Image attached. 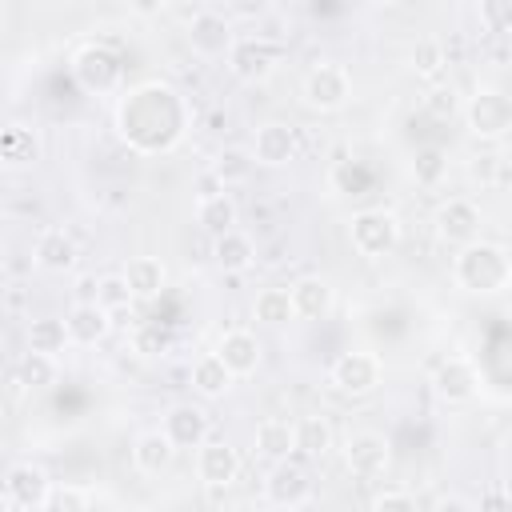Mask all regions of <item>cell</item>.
<instances>
[{
    "mask_svg": "<svg viewBox=\"0 0 512 512\" xmlns=\"http://www.w3.org/2000/svg\"><path fill=\"white\" fill-rule=\"evenodd\" d=\"M288 296H292L296 320H324V316L336 308V288H332V280H324V276H300V280L288 288Z\"/></svg>",
    "mask_w": 512,
    "mask_h": 512,
    "instance_id": "obj_20",
    "label": "cell"
},
{
    "mask_svg": "<svg viewBox=\"0 0 512 512\" xmlns=\"http://www.w3.org/2000/svg\"><path fill=\"white\" fill-rule=\"evenodd\" d=\"M28 348H32V352H48V356L64 352V348H68V328H64V320H56V316L28 320Z\"/></svg>",
    "mask_w": 512,
    "mask_h": 512,
    "instance_id": "obj_34",
    "label": "cell"
},
{
    "mask_svg": "<svg viewBox=\"0 0 512 512\" xmlns=\"http://www.w3.org/2000/svg\"><path fill=\"white\" fill-rule=\"evenodd\" d=\"M120 276L128 280L132 300H156L164 292V284H168V268H164L160 256H132Z\"/></svg>",
    "mask_w": 512,
    "mask_h": 512,
    "instance_id": "obj_24",
    "label": "cell"
},
{
    "mask_svg": "<svg viewBox=\"0 0 512 512\" xmlns=\"http://www.w3.org/2000/svg\"><path fill=\"white\" fill-rule=\"evenodd\" d=\"M12 508V500H8V492H4V484H0V512H8Z\"/></svg>",
    "mask_w": 512,
    "mask_h": 512,
    "instance_id": "obj_46",
    "label": "cell"
},
{
    "mask_svg": "<svg viewBox=\"0 0 512 512\" xmlns=\"http://www.w3.org/2000/svg\"><path fill=\"white\" fill-rule=\"evenodd\" d=\"M196 224H200L208 236H220V232L236 228V224H240V208H236L232 192L220 188V192L200 196V204H196Z\"/></svg>",
    "mask_w": 512,
    "mask_h": 512,
    "instance_id": "obj_25",
    "label": "cell"
},
{
    "mask_svg": "<svg viewBox=\"0 0 512 512\" xmlns=\"http://www.w3.org/2000/svg\"><path fill=\"white\" fill-rule=\"evenodd\" d=\"M368 508L372 512H412L416 508V496L408 488H380V492H372Z\"/></svg>",
    "mask_w": 512,
    "mask_h": 512,
    "instance_id": "obj_40",
    "label": "cell"
},
{
    "mask_svg": "<svg viewBox=\"0 0 512 512\" xmlns=\"http://www.w3.org/2000/svg\"><path fill=\"white\" fill-rule=\"evenodd\" d=\"M32 264H36L40 272H52V276L72 272V268L80 264V248H76L72 232H64V228H44V232L36 236V244H32Z\"/></svg>",
    "mask_w": 512,
    "mask_h": 512,
    "instance_id": "obj_17",
    "label": "cell"
},
{
    "mask_svg": "<svg viewBox=\"0 0 512 512\" xmlns=\"http://www.w3.org/2000/svg\"><path fill=\"white\" fill-rule=\"evenodd\" d=\"M232 24L220 16V12H212V8H204V12H196L192 20H188V44H192V52L196 56H208V60H216V56H224L228 48H232Z\"/></svg>",
    "mask_w": 512,
    "mask_h": 512,
    "instance_id": "obj_18",
    "label": "cell"
},
{
    "mask_svg": "<svg viewBox=\"0 0 512 512\" xmlns=\"http://www.w3.org/2000/svg\"><path fill=\"white\" fill-rule=\"evenodd\" d=\"M40 160V140L28 124H4L0 128V164L8 168H32Z\"/></svg>",
    "mask_w": 512,
    "mask_h": 512,
    "instance_id": "obj_27",
    "label": "cell"
},
{
    "mask_svg": "<svg viewBox=\"0 0 512 512\" xmlns=\"http://www.w3.org/2000/svg\"><path fill=\"white\" fill-rule=\"evenodd\" d=\"M376 4H400V0H376Z\"/></svg>",
    "mask_w": 512,
    "mask_h": 512,
    "instance_id": "obj_47",
    "label": "cell"
},
{
    "mask_svg": "<svg viewBox=\"0 0 512 512\" xmlns=\"http://www.w3.org/2000/svg\"><path fill=\"white\" fill-rule=\"evenodd\" d=\"M408 172H412V180H416L420 188H440L444 176H448V152L436 148V144H424V148L412 152Z\"/></svg>",
    "mask_w": 512,
    "mask_h": 512,
    "instance_id": "obj_32",
    "label": "cell"
},
{
    "mask_svg": "<svg viewBox=\"0 0 512 512\" xmlns=\"http://www.w3.org/2000/svg\"><path fill=\"white\" fill-rule=\"evenodd\" d=\"M116 128L120 140L144 156L172 152L188 132V104L184 96L164 80H144L124 92L116 104Z\"/></svg>",
    "mask_w": 512,
    "mask_h": 512,
    "instance_id": "obj_1",
    "label": "cell"
},
{
    "mask_svg": "<svg viewBox=\"0 0 512 512\" xmlns=\"http://www.w3.org/2000/svg\"><path fill=\"white\" fill-rule=\"evenodd\" d=\"M172 460H176V448H172V440L160 428L136 436V444H132V468L140 476H160V472L172 468Z\"/></svg>",
    "mask_w": 512,
    "mask_h": 512,
    "instance_id": "obj_22",
    "label": "cell"
},
{
    "mask_svg": "<svg viewBox=\"0 0 512 512\" xmlns=\"http://www.w3.org/2000/svg\"><path fill=\"white\" fill-rule=\"evenodd\" d=\"M96 304L108 308V312H124V308H132V288H128V280H124L120 272L100 276V280H96Z\"/></svg>",
    "mask_w": 512,
    "mask_h": 512,
    "instance_id": "obj_36",
    "label": "cell"
},
{
    "mask_svg": "<svg viewBox=\"0 0 512 512\" xmlns=\"http://www.w3.org/2000/svg\"><path fill=\"white\" fill-rule=\"evenodd\" d=\"M216 356L228 364L232 376H252V372L260 368L264 348H260V340H256L248 328H232V332H224V336L216 340Z\"/></svg>",
    "mask_w": 512,
    "mask_h": 512,
    "instance_id": "obj_21",
    "label": "cell"
},
{
    "mask_svg": "<svg viewBox=\"0 0 512 512\" xmlns=\"http://www.w3.org/2000/svg\"><path fill=\"white\" fill-rule=\"evenodd\" d=\"M212 260L224 272H248L256 264V240L240 228H228V232L212 236Z\"/></svg>",
    "mask_w": 512,
    "mask_h": 512,
    "instance_id": "obj_23",
    "label": "cell"
},
{
    "mask_svg": "<svg viewBox=\"0 0 512 512\" xmlns=\"http://www.w3.org/2000/svg\"><path fill=\"white\" fill-rule=\"evenodd\" d=\"M480 24L492 36H508V28H512V0H480Z\"/></svg>",
    "mask_w": 512,
    "mask_h": 512,
    "instance_id": "obj_38",
    "label": "cell"
},
{
    "mask_svg": "<svg viewBox=\"0 0 512 512\" xmlns=\"http://www.w3.org/2000/svg\"><path fill=\"white\" fill-rule=\"evenodd\" d=\"M252 164H256L252 152H244V148H220L216 160H212V176L224 188H232V184H244L252 176Z\"/></svg>",
    "mask_w": 512,
    "mask_h": 512,
    "instance_id": "obj_35",
    "label": "cell"
},
{
    "mask_svg": "<svg viewBox=\"0 0 512 512\" xmlns=\"http://www.w3.org/2000/svg\"><path fill=\"white\" fill-rule=\"evenodd\" d=\"M64 328H68V344L92 348V344H100L112 332V312L100 308L96 300H76L72 312L64 316Z\"/></svg>",
    "mask_w": 512,
    "mask_h": 512,
    "instance_id": "obj_19",
    "label": "cell"
},
{
    "mask_svg": "<svg viewBox=\"0 0 512 512\" xmlns=\"http://www.w3.org/2000/svg\"><path fill=\"white\" fill-rule=\"evenodd\" d=\"M472 180H480V188H496L504 180V156L500 152L472 156Z\"/></svg>",
    "mask_w": 512,
    "mask_h": 512,
    "instance_id": "obj_39",
    "label": "cell"
},
{
    "mask_svg": "<svg viewBox=\"0 0 512 512\" xmlns=\"http://www.w3.org/2000/svg\"><path fill=\"white\" fill-rule=\"evenodd\" d=\"M432 508H436V512H472V508H476V500H472V496L444 492V496H436V500H432Z\"/></svg>",
    "mask_w": 512,
    "mask_h": 512,
    "instance_id": "obj_43",
    "label": "cell"
},
{
    "mask_svg": "<svg viewBox=\"0 0 512 512\" xmlns=\"http://www.w3.org/2000/svg\"><path fill=\"white\" fill-rule=\"evenodd\" d=\"M424 108H428L436 120H448V116H456V112H460V100H456V92H452V88H432V92L424 96Z\"/></svg>",
    "mask_w": 512,
    "mask_h": 512,
    "instance_id": "obj_41",
    "label": "cell"
},
{
    "mask_svg": "<svg viewBox=\"0 0 512 512\" xmlns=\"http://www.w3.org/2000/svg\"><path fill=\"white\" fill-rule=\"evenodd\" d=\"M292 452H296V424L292 420L268 416L256 424V456H264L272 464V460H284Z\"/></svg>",
    "mask_w": 512,
    "mask_h": 512,
    "instance_id": "obj_26",
    "label": "cell"
},
{
    "mask_svg": "<svg viewBox=\"0 0 512 512\" xmlns=\"http://www.w3.org/2000/svg\"><path fill=\"white\" fill-rule=\"evenodd\" d=\"M232 372H228V364L216 356V352H204L196 364H192V388L204 396V400H220V396H228V388H232Z\"/></svg>",
    "mask_w": 512,
    "mask_h": 512,
    "instance_id": "obj_29",
    "label": "cell"
},
{
    "mask_svg": "<svg viewBox=\"0 0 512 512\" xmlns=\"http://www.w3.org/2000/svg\"><path fill=\"white\" fill-rule=\"evenodd\" d=\"M464 120H468V132L476 136V140H484V144H500L504 136H508V128H512V100L500 92V88H492V84H484V88H476L468 100H464Z\"/></svg>",
    "mask_w": 512,
    "mask_h": 512,
    "instance_id": "obj_4",
    "label": "cell"
},
{
    "mask_svg": "<svg viewBox=\"0 0 512 512\" xmlns=\"http://www.w3.org/2000/svg\"><path fill=\"white\" fill-rule=\"evenodd\" d=\"M208 428H212V420L200 404H172L160 420V432L172 440L176 452H184V448L192 452L200 440H208Z\"/></svg>",
    "mask_w": 512,
    "mask_h": 512,
    "instance_id": "obj_16",
    "label": "cell"
},
{
    "mask_svg": "<svg viewBox=\"0 0 512 512\" xmlns=\"http://www.w3.org/2000/svg\"><path fill=\"white\" fill-rule=\"evenodd\" d=\"M88 504H96V496L88 488H72V484H56L52 480V492H48V508L44 512H84Z\"/></svg>",
    "mask_w": 512,
    "mask_h": 512,
    "instance_id": "obj_37",
    "label": "cell"
},
{
    "mask_svg": "<svg viewBox=\"0 0 512 512\" xmlns=\"http://www.w3.org/2000/svg\"><path fill=\"white\" fill-rule=\"evenodd\" d=\"M252 316H256L260 324H268V328H284V324H292L296 312H292V296H288V288H280V284L260 288L256 300H252Z\"/></svg>",
    "mask_w": 512,
    "mask_h": 512,
    "instance_id": "obj_31",
    "label": "cell"
},
{
    "mask_svg": "<svg viewBox=\"0 0 512 512\" xmlns=\"http://www.w3.org/2000/svg\"><path fill=\"white\" fill-rule=\"evenodd\" d=\"M136 344H140V352H152V348H160V344H164V332H144Z\"/></svg>",
    "mask_w": 512,
    "mask_h": 512,
    "instance_id": "obj_45",
    "label": "cell"
},
{
    "mask_svg": "<svg viewBox=\"0 0 512 512\" xmlns=\"http://www.w3.org/2000/svg\"><path fill=\"white\" fill-rule=\"evenodd\" d=\"M268 8H272V0H228V12L240 20H260V16H268Z\"/></svg>",
    "mask_w": 512,
    "mask_h": 512,
    "instance_id": "obj_42",
    "label": "cell"
},
{
    "mask_svg": "<svg viewBox=\"0 0 512 512\" xmlns=\"http://www.w3.org/2000/svg\"><path fill=\"white\" fill-rule=\"evenodd\" d=\"M4 492H8L12 508H20V512H44L48 508V492H52V476L40 464H32V460H16L4 472Z\"/></svg>",
    "mask_w": 512,
    "mask_h": 512,
    "instance_id": "obj_12",
    "label": "cell"
},
{
    "mask_svg": "<svg viewBox=\"0 0 512 512\" xmlns=\"http://www.w3.org/2000/svg\"><path fill=\"white\" fill-rule=\"evenodd\" d=\"M312 496H316V484H312L304 464H296L292 456L272 460V468L264 476V504H272V508H304V504H312Z\"/></svg>",
    "mask_w": 512,
    "mask_h": 512,
    "instance_id": "obj_8",
    "label": "cell"
},
{
    "mask_svg": "<svg viewBox=\"0 0 512 512\" xmlns=\"http://www.w3.org/2000/svg\"><path fill=\"white\" fill-rule=\"evenodd\" d=\"M340 452H344V468H348L356 480H376V476H384L388 464H392V444H388V436L376 432V428H356V432H348Z\"/></svg>",
    "mask_w": 512,
    "mask_h": 512,
    "instance_id": "obj_7",
    "label": "cell"
},
{
    "mask_svg": "<svg viewBox=\"0 0 512 512\" xmlns=\"http://www.w3.org/2000/svg\"><path fill=\"white\" fill-rule=\"evenodd\" d=\"M408 68H412V76H420V80H436V76L448 68V48H444L436 36H424V40L412 44Z\"/></svg>",
    "mask_w": 512,
    "mask_h": 512,
    "instance_id": "obj_33",
    "label": "cell"
},
{
    "mask_svg": "<svg viewBox=\"0 0 512 512\" xmlns=\"http://www.w3.org/2000/svg\"><path fill=\"white\" fill-rule=\"evenodd\" d=\"M164 4H168V0H128V8H132L136 16H160Z\"/></svg>",
    "mask_w": 512,
    "mask_h": 512,
    "instance_id": "obj_44",
    "label": "cell"
},
{
    "mask_svg": "<svg viewBox=\"0 0 512 512\" xmlns=\"http://www.w3.org/2000/svg\"><path fill=\"white\" fill-rule=\"evenodd\" d=\"M452 280L468 296H500L512 284V256H508L504 244L480 236V240L456 248Z\"/></svg>",
    "mask_w": 512,
    "mask_h": 512,
    "instance_id": "obj_2",
    "label": "cell"
},
{
    "mask_svg": "<svg viewBox=\"0 0 512 512\" xmlns=\"http://www.w3.org/2000/svg\"><path fill=\"white\" fill-rule=\"evenodd\" d=\"M120 56L108 44H84L72 56V76L80 80V88L88 92H112L120 84Z\"/></svg>",
    "mask_w": 512,
    "mask_h": 512,
    "instance_id": "obj_13",
    "label": "cell"
},
{
    "mask_svg": "<svg viewBox=\"0 0 512 512\" xmlns=\"http://www.w3.org/2000/svg\"><path fill=\"white\" fill-rule=\"evenodd\" d=\"M432 224H436V236H440L448 248H464V244L480 240L484 212H480V204L468 200V196H448V200L436 208Z\"/></svg>",
    "mask_w": 512,
    "mask_h": 512,
    "instance_id": "obj_10",
    "label": "cell"
},
{
    "mask_svg": "<svg viewBox=\"0 0 512 512\" xmlns=\"http://www.w3.org/2000/svg\"><path fill=\"white\" fill-rule=\"evenodd\" d=\"M296 148H300L296 128L284 124V120H268V124H260L256 136H252V160L264 164V168H284V164H292V160H296Z\"/></svg>",
    "mask_w": 512,
    "mask_h": 512,
    "instance_id": "obj_15",
    "label": "cell"
},
{
    "mask_svg": "<svg viewBox=\"0 0 512 512\" xmlns=\"http://www.w3.org/2000/svg\"><path fill=\"white\" fill-rule=\"evenodd\" d=\"M348 244L364 260H384L400 244V216L392 208H360L348 220Z\"/></svg>",
    "mask_w": 512,
    "mask_h": 512,
    "instance_id": "obj_3",
    "label": "cell"
},
{
    "mask_svg": "<svg viewBox=\"0 0 512 512\" xmlns=\"http://www.w3.org/2000/svg\"><path fill=\"white\" fill-rule=\"evenodd\" d=\"M292 424H296V452H300V456L320 460V456L332 452L336 432H332V424H328L324 416H300V420H292Z\"/></svg>",
    "mask_w": 512,
    "mask_h": 512,
    "instance_id": "obj_30",
    "label": "cell"
},
{
    "mask_svg": "<svg viewBox=\"0 0 512 512\" xmlns=\"http://www.w3.org/2000/svg\"><path fill=\"white\" fill-rule=\"evenodd\" d=\"M300 100L312 112H340L352 100V76H348V68L336 64V60L312 64L304 72V80H300Z\"/></svg>",
    "mask_w": 512,
    "mask_h": 512,
    "instance_id": "obj_5",
    "label": "cell"
},
{
    "mask_svg": "<svg viewBox=\"0 0 512 512\" xmlns=\"http://www.w3.org/2000/svg\"><path fill=\"white\" fill-rule=\"evenodd\" d=\"M228 56V72L244 84H260L276 72L280 64V44L268 40V36H244V40H232V48L224 52Z\"/></svg>",
    "mask_w": 512,
    "mask_h": 512,
    "instance_id": "obj_9",
    "label": "cell"
},
{
    "mask_svg": "<svg viewBox=\"0 0 512 512\" xmlns=\"http://www.w3.org/2000/svg\"><path fill=\"white\" fill-rule=\"evenodd\" d=\"M240 476V452L228 444V440H200L196 444V480L208 488V492H224L232 488Z\"/></svg>",
    "mask_w": 512,
    "mask_h": 512,
    "instance_id": "obj_11",
    "label": "cell"
},
{
    "mask_svg": "<svg viewBox=\"0 0 512 512\" xmlns=\"http://www.w3.org/2000/svg\"><path fill=\"white\" fill-rule=\"evenodd\" d=\"M56 376H60L56 356L32 352V348H28V352L16 360V368H12V380H16L20 388H28V392H48V388L56 384Z\"/></svg>",
    "mask_w": 512,
    "mask_h": 512,
    "instance_id": "obj_28",
    "label": "cell"
},
{
    "mask_svg": "<svg viewBox=\"0 0 512 512\" xmlns=\"http://www.w3.org/2000/svg\"><path fill=\"white\" fill-rule=\"evenodd\" d=\"M432 392L444 400V404H468L476 400L480 392V368L468 360V356H448L436 364L432 372Z\"/></svg>",
    "mask_w": 512,
    "mask_h": 512,
    "instance_id": "obj_14",
    "label": "cell"
},
{
    "mask_svg": "<svg viewBox=\"0 0 512 512\" xmlns=\"http://www.w3.org/2000/svg\"><path fill=\"white\" fill-rule=\"evenodd\" d=\"M384 380V364L376 352H364V348H352V352H340L328 368V384L340 392V396H372Z\"/></svg>",
    "mask_w": 512,
    "mask_h": 512,
    "instance_id": "obj_6",
    "label": "cell"
}]
</instances>
